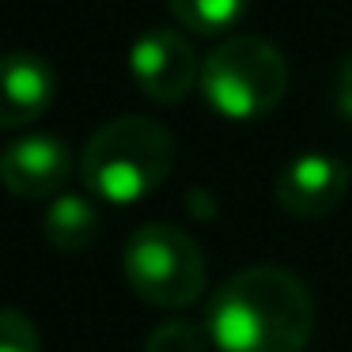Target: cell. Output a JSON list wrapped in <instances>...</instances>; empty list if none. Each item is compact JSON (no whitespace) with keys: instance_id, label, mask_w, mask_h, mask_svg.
I'll use <instances>...</instances> for the list:
<instances>
[{"instance_id":"cell-5","label":"cell","mask_w":352,"mask_h":352,"mask_svg":"<svg viewBox=\"0 0 352 352\" xmlns=\"http://www.w3.org/2000/svg\"><path fill=\"white\" fill-rule=\"evenodd\" d=\"M129 72L152 102H182L201 84V61L178 31L148 27L129 46Z\"/></svg>"},{"instance_id":"cell-8","label":"cell","mask_w":352,"mask_h":352,"mask_svg":"<svg viewBox=\"0 0 352 352\" xmlns=\"http://www.w3.org/2000/svg\"><path fill=\"white\" fill-rule=\"evenodd\" d=\"M57 95V76L34 54L0 57V129L38 122Z\"/></svg>"},{"instance_id":"cell-9","label":"cell","mask_w":352,"mask_h":352,"mask_svg":"<svg viewBox=\"0 0 352 352\" xmlns=\"http://www.w3.org/2000/svg\"><path fill=\"white\" fill-rule=\"evenodd\" d=\"M42 235L54 250L80 254L99 235V208L84 193H57L42 212Z\"/></svg>"},{"instance_id":"cell-12","label":"cell","mask_w":352,"mask_h":352,"mask_svg":"<svg viewBox=\"0 0 352 352\" xmlns=\"http://www.w3.org/2000/svg\"><path fill=\"white\" fill-rule=\"evenodd\" d=\"M0 352H42L38 326L23 311L0 307Z\"/></svg>"},{"instance_id":"cell-10","label":"cell","mask_w":352,"mask_h":352,"mask_svg":"<svg viewBox=\"0 0 352 352\" xmlns=\"http://www.w3.org/2000/svg\"><path fill=\"white\" fill-rule=\"evenodd\" d=\"M175 19L186 31L201 38H216L223 31H235L250 12V0H167Z\"/></svg>"},{"instance_id":"cell-13","label":"cell","mask_w":352,"mask_h":352,"mask_svg":"<svg viewBox=\"0 0 352 352\" xmlns=\"http://www.w3.org/2000/svg\"><path fill=\"white\" fill-rule=\"evenodd\" d=\"M333 107L344 122H352V54L341 57L337 65V84H333Z\"/></svg>"},{"instance_id":"cell-7","label":"cell","mask_w":352,"mask_h":352,"mask_svg":"<svg viewBox=\"0 0 352 352\" xmlns=\"http://www.w3.org/2000/svg\"><path fill=\"white\" fill-rule=\"evenodd\" d=\"M349 193V167L337 155L307 152L276 175V201L299 220L329 216Z\"/></svg>"},{"instance_id":"cell-4","label":"cell","mask_w":352,"mask_h":352,"mask_svg":"<svg viewBox=\"0 0 352 352\" xmlns=\"http://www.w3.org/2000/svg\"><path fill=\"white\" fill-rule=\"evenodd\" d=\"M129 288L152 307H186L205 292V254L175 223H144L125 239Z\"/></svg>"},{"instance_id":"cell-6","label":"cell","mask_w":352,"mask_h":352,"mask_svg":"<svg viewBox=\"0 0 352 352\" xmlns=\"http://www.w3.org/2000/svg\"><path fill=\"white\" fill-rule=\"evenodd\" d=\"M72 175V152L54 133H27L0 152V182L23 201L57 197Z\"/></svg>"},{"instance_id":"cell-3","label":"cell","mask_w":352,"mask_h":352,"mask_svg":"<svg viewBox=\"0 0 352 352\" xmlns=\"http://www.w3.org/2000/svg\"><path fill=\"white\" fill-rule=\"evenodd\" d=\"M201 95L220 118L254 122L276 110L288 91V65L273 42L231 34L201 61Z\"/></svg>"},{"instance_id":"cell-1","label":"cell","mask_w":352,"mask_h":352,"mask_svg":"<svg viewBox=\"0 0 352 352\" xmlns=\"http://www.w3.org/2000/svg\"><path fill=\"white\" fill-rule=\"evenodd\" d=\"M205 326L220 352H303L314 333V299L296 273L254 265L216 288Z\"/></svg>"},{"instance_id":"cell-11","label":"cell","mask_w":352,"mask_h":352,"mask_svg":"<svg viewBox=\"0 0 352 352\" xmlns=\"http://www.w3.org/2000/svg\"><path fill=\"white\" fill-rule=\"evenodd\" d=\"M208 344H212L208 326L190 322V318H170L152 329L144 352H208Z\"/></svg>"},{"instance_id":"cell-2","label":"cell","mask_w":352,"mask_h":352,"mask_svg":"<svg viewBox=\"0 0 352 352\" xmlns=\"http://www.w3.org/2000/svg\"><path fill=\"white\" fill-rule=\"evenodd\" d=\"M175 163V140L160 122L125 114L91 133L80 155V178L110 205H137L163 186Z\"/></svg>"}]
</instances>
